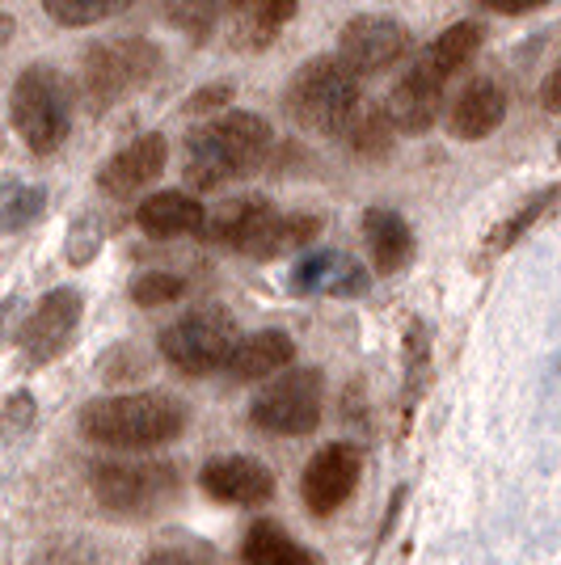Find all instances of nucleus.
<instances>
[{"mask_svg":"<svg viewBox=\"0 0 561 565\" xmlns=\"http://www.w3.org/2000/svg\"><path fill=\"white\" fill-rule=\"evenodd\" d=\"M187 401L148 388V393H118V397H97L81 409V435L89 444L118 451H148L173 444L187 430Z\"/></svg>","mask_w":561,"mask_h":565,"instance_id":"f257e3e1","label":"nucleus"},{"mask_svg":"<svg viewBox=\"0 0 561 565\" xmlns=\"http://www.w3.org/2000/svg\"><path fill=\"white\" fill-rule=\"evenodd\" d=\"M266 152H271V122L250 110H229L187 136L182 173L194 190H220L236 178L257 173Z\"/></svg>","mask_w":561,"mask_h":565,"instance_id":"f03ea898","label":"nucleus"},{"mask_svg":"<svg viewBox=\"0 0 561 565\" xmlns=\"http://www.w3.org/2000/svg\"><path fill=\"white\" fill-rule=\"evenodd\" d=\"M283 106L292 122H300L313 136H329V140H347L354 115L363 106L359 81L342 68L334 55H313L305 68L287 81Z\"/></svg>","mask_w":561,"mask_h":565,"instance_id":"7ed1b4c3","label":"nucleus"},{"mask_svg":"<svg viewBox=\"0 0 561 565\" xmlns=\"http://www.w3.org/2000/svg\"><path fill=\"white\" fill-rule=\"evenodd\" d=\"M9 118H13L18 136H22V143L34 157L60 152V143L68 140V131H72L68 81L51 68V64H30V68L13 81Z\"/></svg>","mask_w":561,"mask_h":565,"instance_id":"20e7f679","label":"nucleus"},{"mask_svg":"<svg viewBox=\"0 0 561 565\" xmlns=\"http://www.w3.org/2000/svg\"><path fill=\"white\" fill-rule=\"evenodd\" d=\"M89 486L110 515L148 519L182 494V472L169 460H106L94 469Z\"/></svg>","mask_w":561,"mask_h":565,"instance_id":"39448f33","label":"nucleus"},{"mask_svg":"<svg viewBox=\"0 0 561 565\" xmlns=\"http://www.w3.org/2000/svg\"><path fill=\"white\" fill-rule=\"evenodd\" d=\"M236 338H241V330H236L233 312L220 305H203L182 312L178 321H169L161 338H157V347H161V359L173 372H182V376H211V372L224 367V359L236 347Z\"/></svg>","mask_w":561,"mask_h":565,"instance_id":"423d86ee","label":"nucleus"},{"mask_svg":"<svg viewBox=\"0 0 561 565\" xmlns=\"http://www.w3.org/2000/svg\"><path fill=\"white\" fill-rule=\"evenodd\" d=\"M326 414V376L321 367H283L271 384H262V393L250 405V423L266 435H287L300 439L321 426Z\"/></svg>","mask_w":561,"mask_h":565,"instance_id":"0eeeda50","label":"nucleus"},{"mask_svg":"<svg viewBox=\"0 0 561 565\" xmlns=\"http://www.w3.org/2000/svg\"><path fill=\"white\" fill-rule=\"evenodd\" d=\"M161 72V47L148 39H106L85 51L81 85L97 110H110L123 97L140 94L144 85Z\"/></svg>","mask_w":561,"mask_h":565,"instance_id":"6e6552de","label":"nucleus"},{"mask_svg":"<svg viewBox=\"0 0 561 565\" xmlns=\"http://www.w3.org/2000/svg\"><path fill=\"white\" fill-rule=\"evenodd\" d=\"M405 55H410V25L389 13H359L342 25L334 60L351 72L354 81H363V76L398 68Z\"/></svg>","mask_w":561,"mask_h":565,"instance_id":"1a4fd4ad","label":"nucleus"},{"mask_svg":"<svg viewBox=\"0 0 561 565\" xmlns=\"http://www.w3.org/2000/svg\"><path fill=\"white\" fill-rule=\"evenodd\" d=\"M359 477H363V451L354 444H326L308 460L305 477H300V498H305L308 515H334L354 494Z\"/></svg>","mask_w":561,"mask_h":565,"instance_id":"9d476101","label":"nucleus"},{"mask_svg":"<svg viewBox=\"0 0 561 565\" xmlns=\"http://www.w3.org/2000/svg\"><path fill=\"white\" fill-rule=\"evenodd\" d=\"M81 312H85V296L76 287H55V291H47L34 305L30 321L18 330L25 363L30 367H43V363H51L55 354L64 351L72 342V333H76V326H81Z\"/></svg>","mask_w":561,"mask_h":565,"instance_id":"9b49d317","label":"nucleus"},{"mask_svg":"<svg viewBox=\"0 0 561 565\" xmlns=\"http://www.w3.org/2000/svg\"><path fill=\"white\" fill-rule=\"evenodd\" d=\"M203 494L229 507H262L275 498V472L254 456H211L199 469Z\"/></svg>","mask_w":561,"mask_h":565,"instance_id":"f8f14e48","label":"nucleus"},{"mask_svg":"<svg viewBox=\"0 0 561 565\" xmlns=\"http://www.w3.org/2000/svg\"><path fill=\"white\" fill-rule=\"evenodd\" d=\"M165 157H169V143H165L161 131H144L140 140H131L123 152H115L102 173H97V186L106 190L110 199H127L144 190L148 182H157L165 169Z\"/></svg>","mask_w":561,"mask_h":565,"instance_id":"ddd939ff","label":"nucleus"},{"mask_svg":"<svg viewBox=\"0 0 561 565\" xmlns=\"http://www.w3.org/2000/svg\"><path fill=\"white\" fill-rule=\"evenodd\" d=\"M502 122H507V94L490 76L468 81L465 89L456 94V102H452V110H447V131L468 143L490 140Z\"/></svg>","mask_w":561,"mask_h":565,"instance_id":"4468645a","label":"nucleus"},{"mask_svg":"<svg viewBox=\"0 0 561 565\" xmlns=\"http://www.w3.org/2000/svg\"><path fill=\"white\" fill-rule=\"evenodd\" d=\"M481 43H486V25L481 22H452L444 34L410 64V72H419L422 81H431L435 89H447L452 76L473 64V55L481 51Z\"/></svg>","mask_w":561,"mask_h":565,"instance_id":"2eb2a0df","label":"nucleus"},{"mask_svg":"<svg viewBox=\"0 0 561 565\" xmlns=\"http://www.w3.org/2000/svg\"><path fill=\"white\" fill-rule=\"evenodd\" d=\"M292 363H296V342H292V333L257 330V333H241V338H236V347L229 351L220 372L241 380V384H250V380L279 376L283 367H292Z\"/></svg>","mask_w":561,"mask_h":565,"instance_id":"dca6fc26","label":"nucleus"},{"mask_svg":"<svg viewBox=\"0 0 561 565\" xmlns=\"http://www.w3.org/2000/svg\"><path fill=\"white\" fill-rule=\"evenodd\" d=\"M372 287L363 262L342 254V249H321L296 266L292 275V291L300 296H363Z\"/></svg>","mask_w":561,"mask_h":565,"instance_id":"f3484780","label":"nucleus"},{"mask_svg":"<svg viewBox=\"0 0 561 565\" xmlns=\"http://www.w3.org/2000/svg\"><path fill=\"white\" fill-rule=\"evenodd\" d=\"M359 228L368 236V254H372V266L380 275H398L414 262V228L398 207L375 203L363 212Z\"/></svg>","mask_w":561,"mask_h":565,"instance_id":"a211bd4d","label":"nucleus"},{"mask_svg":"<svg viewBox=\"0 0 561 565\" xmlns=\"http://www.w3.org/2000/svg\"><path fill=\"white\" fill-rule=\"evenodd\" d=\"M136 224H140V233L157 236V241H173V236L203 233L208 212L187 190H157L136 207Z\"/></svg>","mask_w":561,"mask_h":565,"instance_id":"6ab92c4d","label":"nucleus"},{"mask_svg":"<svg viewBox=\"0 0 561 565\" xmlns=\"http://www.w3.org/2000/svg\"><path fill=\"white\" fill-rule=\"evenodd\" d=\"M447 89H435L431 81H422L419 72H401L393 94L384 102V110L393 118V127L405 131V136H419V131H431L435 118H440V106H444Z\"/></svg>","mask_w":561,"mask_h":565,"instance_id":"aec40b11","label":"nucleus"},{"mask_svg":"<svg viewBox=\"0 0 561 565\" xmlns=\"http://www.w3.org/2000/svg\"><path fill=\"white\" fill-rule=\"evenodd\" d=\"M321 233V220L317 215H283V212H271L266 215V224L257 228V236L250 241V249H245V258H287V254H296V249H305L313 236Z\"/></svg>","mask_w":561,"mask_h":565,"instance_id":"412c9836","label":"nucleus"},{"mask_svg":"<svg viewBox=\"0 0 561 565\" xmlns=\"http://www.w3.org/2000/svg\"><path fill=\"white\" fill-rule=\"evenodd\" d=\"M271 212H275L271 199H233L229 207H220V212L211 215L203 228H208V236L215 245H224V249H233V254H245L250 241L257 236V228L266 224Z\"/></svg>","mask_w":561,"mask_h":565,"instance_id":"4be33fe9","label":"nucleus"},{"mask_svg":"<svg viewBox=\"0 0 561 565\" xmlns=\"http://www.w3.org/2000/svg\"><path fill=\"white\" fill-rule=\"evenodd\" d=\"M241 562L245 565H317V557H313L300 541H292L283 523H275V519H257L254 527L245 532Z\"/></svg>","mask_w":561,"mask_h":565,"instance_id":"5701e85b","label":"nucleus"},{"mask_svg":"<svg viewBox=\"0 0 561 565\" xmlns=\"http://www.w3.org/2000/svg\"><path fill=\"white\" fill-rule=\"evenodd\" d=\"M300 13V0H233V25L241 43L266 47Z\"/></svg>","mask_w":561,"mask_h":565,"instance_id":"b1692460","label":"nucleus"},{"mask_svg":"<svg viewBox=\"0 0 561 565\" xmlns=\"http://www.w3.org/2000/svg\"><path fill=\"white\" fill-rule=\"evenodd\" d=\"M347 140L359 157H389L393 152V143H398V127H393V118L384 106H359V115H354L351 131H347Z\"/></svg>","mask_w":561,"mask_h":565,"instance_id":"393cba45","label":"nucleus"},{"mask_svg":"<svg viewBox=\"0 0 561 565\" xmlns=\"http://www.w3.org/2000/svg\"><path fill=\"white\" fill-rule=\"evenodd\" d=\"M136 0H43V13L55 25H68V30H85V25L110 22L118 13H127Z\"/></svg>","mask_w":561,"mask_h":565,"instance_id":"a878e982","label":"nucleus"},{"mask_svg":"<svg viewBox=\"0 0 561 565\" xmlns=\"http://www.w3.org/2000/svg\"><path fill=\"white\" fill-rule=\"evenodd\" d=\"M426 380H431V330L422 321H410V330H405V401H410V409L419 405Z\"/></svg>","mask_w":561,"mask_h":565,"instance_id":"bb28decb","label":"nucleus"},{"mask_svg":"<svg viewBox=\"0 0 561 565\" xmlns=\"http://www.w3.org/2000/svg\"><path fill=\"white\" fill-rule=\"evenodd\" d=\"M165 13L182 34L203 43L215 30V22L224 18V0H165Z\"/></svg>","mask_w":561,"mask_h":565,"instance_id":"cd10ccee","label":"nucleus"},{"mask_svg":"<svg viewBox=\"0 0 561 565\" xmlns=\"http://www.w3.org/2000/svg\"><path fill=\"white\" fill-rule=\"evenodd\" d=\"M190 282L182 275H173V270H148L140 279L131 282V300L140 308H161V305H173V300H182L187 296Z\"/></svg>","mask_w":561,"mask_h":565,"instance_id":"c85d7f7f","label":"nucleus"},{"mask_svg":"<svg viewBox=\"0 0 561 565\" xmlns=\"http://www.w3.org/2000/svg\"><path fill=\"white\" fill-rule=\"evenodd\" d=\"M43 203H47V190L43 186L13 190V199H9V203H0V224H4L9 233H18V228L34 224V220L43 215Z\"/></svg>","mask_w":561,"mask_h":565,"instance_id":"c756f323","label":"nucleus"},{"mask_svg":"<svg viewBox=\"0 0 561 565\" xmlns=\"http://www.w3.org/2000/svg\"><path fill=\"white\" fill-rule=\"evenodd\" d=\"M553 199H558V190H553V186H544V190L537 194V199H528V203H523V207L515 212L511 224H507L502 233H494V249H507V245H515L519 236H523L528 228H532V224H537L540 215L549 212V203H553Z\"/></svg>","mask_w":561,"mask_h":565,"instance_id":"7c9ffc66","label":"nucleus"},{"mask_svg":"<svg viewBox=\"0 0 561 565\" xmlns=\"http://www.w3.org/2000/svg\"><path fill=\"white\" fill-rule=\"evenodd\" d=\"M144 565H215L208 544L199 541H182V544H165V548H152Z\"/></svg>","mask_w":561,"mask_h":565,"instance_id":"2f4dec72","label":"nucleus"},{"mask_svg":"<svg viewBox=\"0 0 561 565\" xmlns=\"http://www.w3.org/2000/svg\"><path fill=\"white\" fill-rule=\"evenodd\" d=\"M220 102H233V81H220V85H208V89L190 94L187 110L190 115H203V110H215Z\"/></svg>","mask_w":561,"mask_h":565,"instance_id":"473e14b6","label":"nucleus"},{"mask_svg":"<svg viewBox=\"0 0 561 565\" xmlns=\"http://www.w3.org/2000/svg\"><path fill=\"white\" fill-rule=\"evenodd\" d=\"M477 4L490 9V13H502V18H519V13L544 9V4H553V0H477Z\"/></svg>","mask_w":561,"mask_h":565,"instance_id":"72a5a7b5","label":"nucleus"},{"mask_svg":"<svg viewBox=\"0 0 561 565\" xmlns=\"http://www.w3.org/2000/svg\"><path fill=\"white\" fill-rule=\"evenodd\" d=\"M558 89H561V72H549V76H544V85H540V106H544V110H558L561 106Z\"/></svg>","mask_w":561,"mask_h":565,"instance_id":"f704fd0d","label":"nucleus"}]
</instances>
